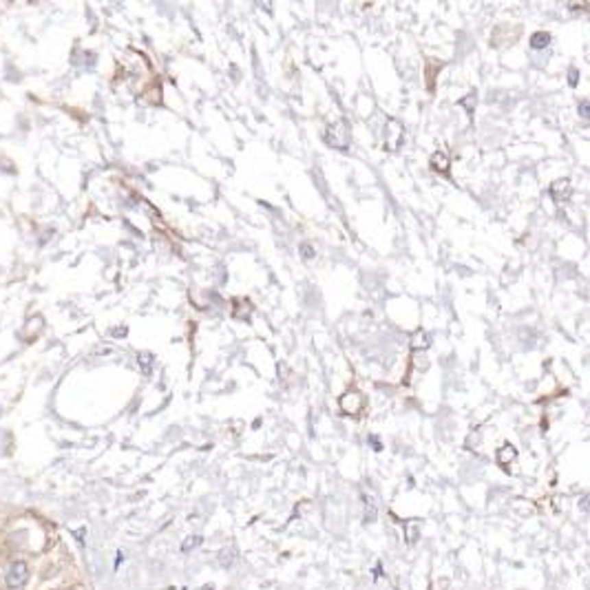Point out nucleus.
I'll list each match as a JSON object with an SVG mask.
<instances>
[{
  "label": "nucleus",
  "instance_id": "f257e3e1",
  "mask_svg": "<svg viewBox=\"0 0 590 590\" xmlns=\"http://www.w3.org/2000/svg\"><path fill=\"white\" fill-rule=\"evenodd\" d=\"M325 142L332 146V148H341V151H345V148L349 146V142H352V135H349L347 122L338 119V122L329 124V126L325 128Z\"/></svg>",
  "mask_w": 590,
  "mask_h": 590
},
{
  "label": "nucleus",
  "instance_id": "f03ea898",
  "mask_svg": "<svg viewBox=\"0 0 590 590\" xmlns=\"http://www.w3.org/2000/svg\"><path fill=\"white\" fill-rule=\"evenodd\" d=\"M338 405H341V412L347 414V416H358L363 412V405H365V398L361 392H356V389H349V392H345L341 396V400H338Z\"/></svg>",
  "mask_w": 590,
  "mask_h": 590
},
{
  "label": "nucleus",
  "instance_id": "7ed1b4c3",
  "mask_svg": "<svg viewBox=\"0 0 590 590\" xmlns=\"http://www.w3.org/2000/svg\"><path fill=\"white\" fill-rule=\"evenodd\" d=\"M403 135H405V128L396 119H389L387 126H385V148L387 151H398L400 144H403Z\"/></svg>",
  "mask_w": 590,
  "mask_h": 590
},
{
  "label": "nucleus",
  "instance_id": "20e7f679",
  "mask_svg": "<svg viewBox=\"0 0 590 590\" xmlns=\"http://www.w3.org/2000/svg\"><path fill=\"white\" fill-rule=\"evenodd\" d=\"M27 579H29V571H27V564H25V562H16V564H12V568L7 571V586H9V588L25 586Z\"/></svg>",
  "mask_w": 590,
  "mask_h": 590
},
{
  "label": "nucleus",
  "instance_id": "39448f33",
  "mask_svg": "<svg viewBox=\"0 0 590 590\" xmlns=\"http://www.w3.org/2000/svg\"><path fill=\"white\" fill-rule=\"evenodd\" d=\"M548 193H551V197L555 199V202H566L568 197L573 195V182L568 177H559L555 179V182L551 184V188H548Z\"/></svg>",
  "mask_w": 590,
  "mask_h": 590
},
{
  "label": "nucleus",
  "instance_id": "423d86ee",
  "mask_svg": "<svg viewBox=\"0 0 590 590\" xmlns=\"http://www.w3.org/2000/svg\"><path fill=\"white\" fill-rule=\"evenodd\" d=\"M432 168L436 173H440V175H449V171H451V162H449V155L447 153H442V151H436L434 155H432Z\"/></svg>",
  "mask_w": 590,
  "mask_h": 590
},
{
  "label": "nucleus",
  "instance_id": "0eeeda50",
  "mask_svg": "<svg viewBox=\"0 0 590 590\" xmlns=\"http://www.w3.org/2000/svg\"><path fill=\"white\" fill-rule=\"evenodd\" d=\"M432 347V336L427 334V329H416L414 336H412V349L414 352H425V349Z\"/></svg>",
  "mask_w": 590,
  "mask_h": 590
},
{
  "label": "nucleus",
  "instance_id": "6e6552de",
  "mask_svg": "<svg viewBox=\"0 0 590 590\" xmlns=\"http://www.w3.org/2000/svg\"><path fill=\"white\" fill-rule=\"evenodd\" d=\"M250 312H252V305L248 298H233V314L237 318H248Z\"/></svg>",
  "mask_w": 590,
  "mask_h": 590
},
{
  "label": "nucleus",
  "instance_id": "1a4fd4ad",
  "mask_svg": "<svg viewBox=\"0 0 590 590\" xmlns=\"http://www.w3.org/2000/svg\"><path fill=\"white\" fill-rule=\"evenodd\" d=\"M551 40H553V36L548 32H535L531 36V47L533 49H546L548 45H551Z\"/></svg>",
  "mask_w": 590,
  "mask_h": 590
},
{
  "label": "nucleus",
  "instance_id": "9d476101",
  "mask_svg": "<svg viewBox=\"0 0 590 590\" xmlns=\"http://www.w3.org/2000/svg\"><path fill=\"white\" fill-rule=\"evenodd\" d=\"M517 456V451H515V447H511V445H504L502 449H499L497 451V460H499V464H508L511 462V460Z\"/></svg>",
  "mask_w": 590,
  "mask_h": 590
},
{
  "label": "nucleus",
  "instance_id": "9b49d317",
  "mask_svg": "<svg viewBox=\"0 0 590 590\" xmlns=\"http://www.w3.org/2000/svg\"><path fill=\"white\" fill-rule=\"evenodd\" d=\"M202 542H204V539H202V535H193V537H188L186 542L182 544V553H188V551H191V548L199 546Z\"/></svg>",
  "mask_w": 590,
  "mask_h": 590
},
{
  "label": "nucleus",
  "instance_id": "f8f14e48",
  "mask_svg": "<svg viewBox=\"0 0 590 590\" xmlns=\"http://www.w3.org/2000/svg\"><path fill=\"white\" fill-rule=\"evenodd\" d=\"M473 104H475V93H469V97L460 99V106H464L467 111H473V108H475Z\"/></svg>",
  "mask_w": 590,
  "mask_h": 590
},
{
  "label": "nucleus",
  "instance_id": "ddd939ff",
  "mask_svg": "<svg viewBox=\"0 0 590 590\" xmlns=\"http://www.w3.org/2000/svg\"><path fill=\"white\" fill-rule=\"evenodd\" d=\"M139 363H142V367H144V372L148 374V372H151V365H153V356H148V354H142V356H139Z\"/></svg>",
  "mask_w": 590,
  "mask_h": 590
},
{
  "label": "nucleus",
  "instance_id": "4468645a",
  "mask_svg": "<svg viewBox=\"0 0 590 590\" xmlns=\"http://www.w3.org/2000/svg\"><path fill=\"white\" fill-rule=\"evenodd\" d=\"M577 82H579V71L577 69L573 67V69H568V84H571L573 88L577 86Z\"/></svg>",
  "mask_w": 590,
  "mask_h": 590
},
{
  "label": "nucleus",
  "instance_id": "2eb2a0df",
  "mask_svg": "<svg viewBox=\"0 0 590 590\" xmlns=\"http://www.w3.org/2000/svg\"><path fill=\"white\" fill-rule=\"evenodd\" d=\"M301 257H303V259H312V257H314L312 246H309V244H301Z\"/></svg>",
  "mask_w": 590,
  "mask_h": 590
},
{
  "label": "nucleus",
  "instance_id": "dca6fc26",
  "mask_svg": "<svg viewBox=\"0 0 590 590\" xmlns=\"http://www.w3.org/2000/svg\"><path fill=\"white\" fill-rule=\"evenodd\" d=\"M579 115H582L584 119L588 117V102H586V99H582V102H579Z\"/></svg>",
  "mask_w": 590,
  "mask_h": 590
}]
</instances>
